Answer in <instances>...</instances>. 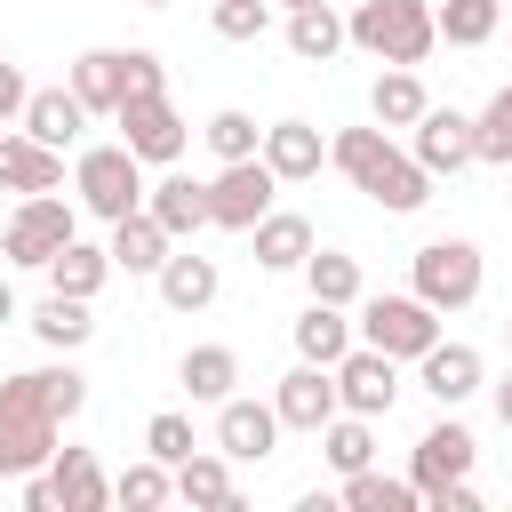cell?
Listing matches in <instances>:
<instances>
[{
  "label": "cell",
  "instance_id": "22",
  "mask_svg": "<svg viewBox=\"0 0 512 512\" xmlns=\"http://www.w3.org/2000/svg\"><path fill=\"white\" fill-rule=\"evenodd\" d=\"M144 208L168 224V240H192V232L208 224V184H192V176H160V184H144Z\"/></svg>",
  "mask_w": 512,
  "mask_h": 512
},
{
  "label": "cell",
  "instance_id": "24",
  "mask_svg": "<svg viewBox=\"0 0 512 512\" xmlns=\"http://www.w3.org/2000/svg\"><path fill=\"white\" fill-rule=\"evenodd\" d=\"M248 240H256V264H264V272H304V256H312V224H304V216H280V208L256 216Z\"/></svg>",
  "mask_w": 512,
  "mask_h": 512
},
{
  "label": "cell",
  "instance_id": "25",
  "mask_svg": "<svg viewBox=\"0 0 512 512\" xmlns=\"http://www.w3.org/2000/svg\"><path fill=\"white\" fill-rule=\"evenodd\" d=\"M296 352L320 360V368H336V360L352 352V320H344V304H320V296H312V304L296 312Z\"/></svg>",
  "mask_w": 512,
  "mask_h": 512
},
{
  "label": "cell",
  "instance_id": "47",
  "mask_svg": "<svg viewBox=\"0 0 512 512\" xmlns=\"http://www.w3.org/2000/svg\"><path fill=\"white\" fill-rule=\"evenodd\" d=\"M504 336H512V320H504Z\"/></svg>",
  "mask_w": 512,
  "mask_h": 512
},
{
  "label": "cell",
  "instance_id": "38",
  "mask_svg": "<svg viewBox=\"0 0 512 512\" xmlns=\"http://www.w3.org/2000/svg\"><path fill=\"white\" fill-rule=\"evenodd\" d=\"M472 128H480V160H488V168H512V88H496Z\"/></svg>",
  "mask_w": 512,
  "mask_h": 512
},
{
  "label": "cell",
  "instance_id": "4",
  "mask_svg": "<svg viewBox=\"0 0 512 512\" xmlns=\"http://www.w3.org/2000/svg\"><path fill=\"white\" fill-rule=\"evenodd\" d=\"M72 192H80L88 216L120 224V216L144 208V160H136L128 144H88V152L72 160Z\"/></svg>",
  "mask_w": 512,
  "mask_h": 512
},
{
  "label": "cell",
  "instance_id": "18",
  "mask_svg": "<svg viewBox=\"0 0 512 512\" xmlns=\"http://www.w3.org/2000/svg\"><path fill=\"white\" fill-rule=\"evenodd\" d=\"M152 280H160V304H168V312H208V304H216V256L168 248V264H160Z\"/></svg>",
  "mask_w": 512,
  "mask_h": 512
},
{
  "label": "cell",
  "instance_id": "17",
  "mask_svg": "<svg viewBox=\"0 0 512 512\" xmlns=\"http://www.w3.org/2000/svg\"><path fill=\"white\" fill-rule=\"evenodd\" d=\"M320 160H328V144H320V128H312V120H272V128H264V168H272L280 184L320 176Z\"/></svg>",
  "mask_w": 512,
  "mask_h": 512
},
{
  "label": "cell",
  "instance_id": "32",
  "mask_svg": "<svg viewBox=\"0 0 512 512\" xmlns=\"http://www.w3.org/2000/svg\"><path fill=\"white\" fill-rule=\"evenodd\" d=\"M176 496H184V504H216V512H232V504H240V488H232V456H200V448H192V456L176 464Z\"/></svg>",
  "mask_w": 512,
  "mask_h": 512
},
{
  "label": "cell",
  "instance_id": "29",
  "mask_svg": "<svg viewBox=\"0 0 512 512\" xmlns=\"http://www.w3.org/2000/svg\"><path fill=\"white\" fill-rule=\"evenodd\" d=\"M344 40H352V32H344V16H336L328 0H312V8H288V48H296L304 64H328Z\"/></svg>",
  "mask_w": 512,
  "mask_h": 512
},
{
  "label": "cell",
  "instance_id": "12",
  "mask_svg": "<svg viewBox=\"0 0 512 512\" xmlns=\"http://www.w3.org/2000/svg\"><path fill=\"white\" fill-rule=\"evenodd\" d=\"M280 408H264V400H216V448L232 456V464H264L272 448H280Z\"/></svg>",
  "mask_w": 512,
  "mask_h": 512
},
{
  "label": "cell",
  "instance_id": "37",
  "mask_svg": "<svg viewBox=\"0 0 512 512\" xmlns=\"http://www.w3.org/2000/svg\"><path fill=\"white\" fill-rule=\"evenodd\" d=\"M200 136H208V152H216V160H256V152H264V128H256L248 112H216Z\"/></svg>",
  "mask_w": 512,
  "mask_h": 512
},
{
  "label": "cell",
  "instance_id": "43",
  "mask_svg": "<svg viewBox=\"0 0 512 512\" xmlns=\"http://www.w3.org/2000/svg\"><path fill=\"white\" fill-rule=\"evenodd\" d=\"M496 416H504V432H512V376L496 384Z\"/></svg>",
  "mask_w": 512,
  "mask_h": 512
},
{
  "label": "cell",
  "instance_id": "11",
  "mask_svg": "<svg viewBox=\"0 0 512 512\" xmlns=\"http://www.w3.org/2000/svg\"><path fill=\"white\" fill-rule=\"evenodd\" d=\"M416 160H424L432 176L472 168V160H480V128H472V112H456V104H424V120H416Z\"/></svg>",
  "mask_w": 512,
  "mask_h": 512
},
{
  "label": "cell",
  "instance_id": "41",
  "mask_svg": "<svg viewBox=\"0 0 512 512\" xmlns=\"http://www.w3.org/2000/svg\"><path fill=\"white\" fill-rule=\"evenodd\" d=\"M24 104H32V88H24V72L0 56V128H8V120H24Z\"/></svg>",
  "mask_w": 512,
  "mask_h": 512
},
{
  "label": "cell",
  "instance_id": "13",
  "mask_svg": "<svg viewBox=\"0 0 512 512\" xmlns=\"http://www.w3.org/2000/svg\"><path fill=\"white\" fill-rule=\"evenodd\" d=\"M272 408H280V424L288 432H320L344 400H336V368H320V360H304V368H288L280 376V392H272Z\"/></svg>",
  "mask_w": 512,
  "mask_h": 512
},
{
  "label": "cell",
  "instance_id": "20",
  "mask_svg": "<svg viewBox=\"0 0 512 512\" xmlns=\"http://www.w3.org/2000/svg\"><path fill=\"white\" fill-rule=\"evenodd\" d=\"M416 376H424V392H432L440 408H456V400L480 392V352H472V344H432V352L416 360Z\"/></svg>",
  "mask_w": 512,
  "mask_h": 512
},
{
  "label": "cell",
  "instance_id": "15",
  "mask_svg": "<svg viewBox=\"0 0 512 512\" xmlns=\"http://www.w3.org/2000/svg\"><path fill=\"white\" fill-rule=\"evenodd\" d=\"M56 184H64V152L56 144H40L32 128L0 136V192H56Z\"/></svg>",
  "mask_w": 512,
  "mask_h": 512
},
{
  "label": "cell",
  "instance_id": "28",
  "mask_svg": "<svg viewBox=\"0 0 512 512\" xmlns=\"http://www.w3.org/2000/svg\"><path fill=\"white\" fill-rule=\"evenodd\" d=\"M320 456H328L336 472H368V464H376V416L336 408V416L320 424Z\"/></svg>",
  "mask_w": 512,
  "mask_h": 512
},
{
  "label": "cell",
  "instance_id": "42",
  "mask_svg": "<svg viewBox=\"0 0 512 512\" xmlns=\"http://www.w3.org/2000/svg\"><path fill=\"white\" fill-rule=\"evenodd\" d=\"M424 504H432V512H480V488H472V480H448V488H432Z\"/></svg>",
  "mask_w": 512,
  "mask_h": 512
},
{
  "label": "cell",
  "instance_id": "14",
  "mask_svg": "<svg viewBox=\"0 0 512 512\" xmlns=\"http://www.w3.org/2000/svg\"><path fill=\"white\" fill-rule=\"evenodd\" d=\"M472 456H480V440H472L464 424H432V432L416 440V464H408V480H416V496H432V488H448V480H464V472H472Z\"/></svg>",
  "mask_w": 512,
  "mask_h": 512
},
{
  "label": "cell",
  "instance_id": "35",
  "mask_svg": "<svg viewBox=\"0 0 512 512\" xmlns=\"http://www.w3.org/2000/svg\"><path fill=\"white\" fill-rule=\"evenodd\" d=\"M344 504L352 512H416V480H392V472H344Z\"/></svg>",
  "mask_w": 512,
  "mask_h": 512
},
{
  "label": "cell",
  "instance_id": "27",
  "mask_svg": "<svg viewBox=\"0 0 512 512\" xmlns=\"http://www.w3.org/2000/svg\"><path fill=\"white\" fill-rule=\"evenodd\" d=\"M112 272H120L112 248H80V240H64V248L48 256V288H56V296H96Z\"/></svg>",
  "mask_w": 512,
  "mask_h": 512
},
{
  "label": "cell",
  "instance_id": "6",
  "mask_svg": "<svg viewBox=\"0 0 512 512\" xmlns=\"http://www.w3.org/2000/svg\"><path fill=\"white\" fill-rule=\"evenodd\" d=\"M408 272H416V296H424L432 312H464V304L480 296V248H472V240H424V248L408 256Z\"/></svg>",
  "mask_w": 512,
  "mask_h": 512
},
{
  "label": "cell",
  "instance_id": "31",
  "mask_svg": "<svg viewBox=\"0 0 512 512\" xmlns=\"http://www.w3.org/2000/svg\"><path fill=\"white\" fill-rule=\"evenodd\" d=\"M176 376H184L192 400H232V384H240V352H232V344H192Z\"/></svg>",
  "mask_w": 512,
  "mask_h": 512
},
{
  "label": "cell",
  "instance_id": "3",
  "mask_svg": "<svg viewBox=\"0 0 512 512\" xmlns=\"http://www.w3.org/2000/svg\"><path fill=\"white\" fill-rule=\"evenodd\" d=\"M344 32H352V48H368L376 64H424V56L440 48L432 0H360V8L344 16Z\"/></svg>",
  "mask_w": 512,
  "mask_h": 512
},
{
  "label": "cell",
  "instance_id": "23",
  "mask_svg": "<svg viewBox=\"0 0 512 512\" xmlns=\"http://www.w3.org/2000/svg\"><path fill=\"white\" fill-rule=\"evenodd\" d=\"M168 248H176V240H168V224H160L152 208H136V216L112 224V264H120V272H160Z\"/></svg>",
  "mask_w": 512,
  "mask_h": 512
},
{
  "label": "cell",
  "instance_id": "36",
  "mask_svg": "<svg viewBox=\"0 0 512 512\" xmlns=\"http://www.w3.org/2000/svg\"><path fill=\"white\" fill-rule=\"evenodd\" d=\"M168 496H176V464H160V456H144V464H128L112 480V504H128V512H152Z\"/></svg>",
  "mask_w": 512,
  "mask_h": 512
},
{
  "label": "cell",
  "instance_id": "5",
  "mask_svg": "<svg viewBox=\"0 0 512 512\" xmlns=\"http://www.w3.org/2000/svg\"><path fill=\"white\" fill-rule=\"evenodd\" d=\"M360 344H376V352H392V360H424L432 344H440V312L408 288V296H368L360 304Z\"/></svg>",
  "mask_w": 512,
  "mask_h": 512
},
{
  "label": "cell",
  "instance_id": "26",
  "mask_svg": "<svg viewBox=\"0 0 512 512\" xmlns=\"http://www.w3.org/2000/svg\"><path fill=\"white\" fill-rule=\"evenodd\" d=\"M424 80H416V64H392V72H376V88H368V112L384 120V128H416L424 120Z\"/></svg>",
  "mask_w": 512,
  "mask_h": 512
},
{
  "label": "cell",
  "instance_id": "1",
  "mask_svg": "<svg viewBox=\"0 0 512 512\" xmlns=\"http://www.w3.org/2000/svg\"><path fill=\"white\" fill-rule=\"evenodd\" d=\"M88 408V376L64 368H24L0 384V480H24L56 456V432Z\"/></svg>",
  "mask_w": 512,
  "mask_h": 512
},
{
  "label": "cell",
  "instance_id": "21",
  "mask_svg": "<svg viewBox=\"0 0 512 512\" xmlns=\"http://www.w3.org/2000/svg\"><path fill=\"white\" fill-rule=\"evenodd\" d=\"M16 128H32L40 144H56V152H64V144H80L88 104H80L72 88H32V104H24V120H16Z\"/></svg>",
  "mask_w": 512,
  "mask_h": 512
},
{
  "label": "cell",
  "instance_id": "45",
  "mask_svg": "<svg viewBox=\"0 0 512 512\" xmlns=\"http://www.w3.org/2000/svg\"><path fill=\"white\" fill-rule=\"evenodd\" d=\"M280 8H312V0H280Z\"/></svg>",
  "mask_w": 512,
  "mask_h": 512
},
{
  "label": "cell",
  "instance_id": "16",
  "mask_svg": "<svg viewBox=\"0 0 512 512\" xmlns=\"http://www.w3.org/2000/svg\"><path fill=\"white\" fill-rule=\"evenodd\" d=\"M128 88H136V80H128V48H88V56H72V96H80L88 112L112 120V112L128 104Z\"/></svg>",
  "mask_w": 512,
  "mask_h": 512
},
{
  "label": "cell",
  "instance_id": "33",
  "mask_svg": "<svg viewBox=\"0 0 512 512\" xmlns=\"http://www.w3.org/2000/svg\"><path fill=\"white\" fill-rule=\"evenodd\" d=\"M432 16H440V40H448V48H480V40H496L504 0H440Z\"/></svg>",
  "mask_w": 512,
  "mask_h": 512
},
{
  "label": "cell",
  "instance_id": "2",
  "mask_svg": "<svg viewBox=\"0 0 512 512\" xmlns=\"http://www.w3.org/2000/svg\"><path fill=\"white\" fill-rule=\"evenodd\" d=\"M328 160H336V168H344L384 216H408V208L432 200V168H424L416 152H400V144L384 136V120H376V128H336Z\"/></svg>",
  "mask_w": 512,
  "mask_h": 512
},
{
  "label": "cell",
  "instance_id": "34",
  "mask_svg": "<svg viewBox=\"0 0 512 512\" xmlns=\"http://www.w3.org/2000/svg\"><path fill=\"white\" fill-rule=\"evenodd\" d=\"M304 288H312L320 304H360V264H352L344 248H312V256H304Z\"/></svg>",
  "mask_w": 512,
  "mask_h": 512
},
{
  "label": "cell",
  "instance_id": "44",
  "mask_svg": "<svg viewBox=\"0 0 512 512\" xmlns=\"http://www.w3.org/2000/svg\"><path fill=\"white\" fill-rule=\"evenodd\" d=\"M8 320H16V288L0 280V328H8Z\"/></svg>",
  "mask_w": 512,
  "mask_h": 512
},
{
  "label": "cell",
  "instance_id": "30",
  "mask_svg": "<svg viewBox=\"0 0 512 512\" xmlns=\"http://www.w3.org/2000/svg\"><path fill=\"white\" fill-rule=\"evenodd\" d=\"M32 336H40L48 352H80V344L96 336V320H88V296H56V288H48V304L32 312Z\"/></svg>",
  "mask_w": 512,
  "mask_h": 512
},
{
  "label": "cell",
  "instance_id": "9",
  "mask_svg": "<svg viewBox=\"0 0 512 512\" xmlns=\"http://www.w3.org/2000/svg\"><path fill=\"white\" fill-rule=\"evenodd\" d=\"M272 192H280V176L264 168V152H256V160H224L216 184H208V224L248 232L256 216H272Z\"/></svg>",
  "mask_w": 512,
  "mask_h": 512
},
{
  "label": "cell",
  "instance_id": "7",
  "mask_svg": "<svg viewBox=\"0 0 512 512\" xmlns=\"http://www.w3.org/2000/svg\"><path fill=\"white\" fill-rule=\"evenodd\" d=\"M64 240H80V232H72V208H64L56 192H24V208H16V216H8V232H0V256H8V264L48 272V256H56Z\"/></svg>",
  "mask_w": 512,
  "mask_h": 512
},
{
  "label": "cell",
  "instance_id": "8",
  "mask_svg": "<svg viewBox=\"0 0 512 512\" xmlns=\"http://www.w3.org/2000/svg\"><path fill=\"white\" fill-rule=\"evenodd\" d=\"M112 120H120V144H128L144 168H168V160L184 152V136H192V128H184V112L168 104V88H152V96H128Z\"/></svg>",
  "mask_w": 512,
  "mask_h": 512
},
{
  "label": "cell",
  "instance_id": "46",
  "mask_svg": "<svg viewBox=\"0 0 512 512\" xmlns=\"http://www.w3.org/2000/svg\"><path fill=\"white\" fill-rule=\"evenodd\" d=\"M144 8H168V0H144Z\"/></svg>",
  "mask_w": 512,
  "mask_h": 512
},
{
  "label": "cell",
  "instance_id": "40",
  "mask_svg": "<svg viewBox=\"0 0 512 512\" xmlns=\"http://www.w3.org/2000/svg\"><path fill=\"white\" fill-rule=\"evenodd\" d=\"M264 24H272L264 0H216V32H224V40H256Z\"/></svg>",
  "mask_w": 512,
  "mask_h": 512
},
{
  "label": "cell",
  "instance_id": "39",
  "mask_svg": "<svg viewBox=\"0 0 512 512\" xmlns=\"http://www.w3.org/2000/svg\"><path fill=\"white\" fill-rule=\"evenodd\" d=\"M144 456H160V464H184V456H192V416L160 408V416L144 424Z\"/></svg>",
  "mask_w": 512,
  "mask_h": 512
},
{
  "label": "cell",
  "instance_id": "10",
  "mask_svg": "<svg viewBox=\"0 0 512 512\" xmlns=\"http://www.w3.org/2000/svg\"><path fill=\"white\" fill-rule=\"evenodd\" d=\"M336 400H344L352 416H392V400H400V360L376 352V344H352V352L336 360Z\"/></svg>",
  "mask_w": 512,
  "mask_h": 512
},
{
  "label": "cell",
  "instance_id": "19",
  "mask_svg": "<svg viewBox=\"0 0 512 512\" xmlns=\"http://www.w3.org/2000/svg\"><path fill=\"white\" fill-rule=\"evenodd\" d=\"M48 480H56V504L64 512H104L112 504V480H104V464L88 448H56L48 456Z\"/></svg>",
  "mask_w": 512,
  "mask_h": 512
}]
</instances>
